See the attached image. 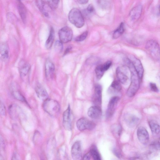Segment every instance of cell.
<instances>
[{"mask_svg":"<svg viewBox=\"0 0 160 160\" xmlns=\"http://www.w3.org/2000/svg\"><path fill=\"white\" fill-rule=\"evenodd\" d=\"M125 62L131 72V83L127 91V95L131 98L135 95L139 88L140 79L131 60L127 58Z\"/></svg>","mask_w":160,"mask_h":160,"instance_id":"1","label":"cell"},{"mask_svg":"<svg viewBox=\"0 0 160 160\" xmlns=\"http://www.w3.org/2000/svg\"><path fill=\"white\" fill-rule=\"evenodd\" d=\"M42 107L45 112L53 117L57 116L60 110L59 103L56 100L48 98L44 101Z\"/></svg>","mask_w":160,"mask_h":160,"instance_id":"2","label":"cell"},{"mask_svg":"<svg viewBox=\"0 0 160 160\" xmlns=\"http://www.w3.org/2000/svg\"><path fill=\"white\" fill-rule=\"evenodd\" d=\"M68 18L70 22L77 28H81L84 25L83 15L81 11L77 8H73L70 11Z\"/></svg>","mask_w":160,"mask_h":160,"instance_id":"3","label":"cell"},{"mask_svg":"<svg viewBox=\"0 0 160 160\" xmlns=\"http://www.w3.org/2000/svg\"><path fill=\"white\" fill-rule=\"evenodd\" d=\"M146 50L155 60H158L160 58V48L158 42L154 40L148 41L145 45Z\"/></svg>","mask_w":160,"mask_h":160,"instance_id":"4","label":"cell"},{"mask_svg":"<svg viewBox=\"0 0 160 160\" xmlns=\"http://www.w3.org/2000/svg\"><path fill=\"white\" fill-rule=\"evenodd\" d=\"M58 35L60 41L63 43H66L72 40L73 37V32L70 27L65 26L59 30Z\"/></svg>","mask_w":160,"mask_h":160,"instance_id":"5","label":"cell"},{"mask_svg":"<svg viewBox=\"0 0 160 160\" xmlns=\"http://www.w3.org/2000/svg\"><path fill=\"white\" fill-rule=\"evenodd\" d=\"M76 126L79 130L83 131L85 130L92 129L95 128V124L93 122L89 120L88 119L82 118L77 121Z\"/></svg>","mask_w":160,"mask_h":160,"instance_id":"6","label":"cell"},{"mask_svg":"<svg viewBox=\"0 0 160 160\" xmlns=\"http://www.w3.org/2000/svg\"><path fill=\"white\" fill-rule=\"evenodd\" d=\"M62 124L65 129L70 131L72 129L71 113V109L69 105L67 108L63 113Z\"/></svg>","mask_w":160,"mask_h":160,"instance_id":"7","label":"cell"},{"mask_svg":"<svg viewBox=\"0 0 160 160\" xmlns=\"http://www.w3.org/2000/svg\"><path fill=\"white\" fill-rule=\"evenodd\" d=\"M119 100V97L114 96L110 99L106 112V115L107 118L112 116L115 111L117 104Z\"/></svg>","mask_w":160,"mask_h":160,"instance_id":"8","label":"cell"},{"mask_svg":"<svg viewBox=\"0 0 160 160\" xmlns=\"http://www.w3.org/2000/svg\"><path fill=\"white\" fill-rule=\"evenodd\" d=\"M137 135L139 142L142 144H146L149 140V137L148 133L145 128L141 126L137 130Z\"/></svg>","mask_w":160,"mask_h":160,"instance_id":"9","label":"cell"},{"mask_svg":"<svg viewBox=\"0 0 160 160\" xmlns=\"http://www.w3.org/2000/svg\"><path fill=\"white\" fill-rule=\"evenodd\" d=\"M71 154L72 159L80 160L82 157V149L80 142L77 141L72 145L71 149Z\"/></svg>","mask_w":160,"mask_h":160,"instance_id":"10","label":"cell"},{"mask_svg":"<svg viewBox=\"0 0 160 160\" xmlns=\"http://www.w3.org/2000/svg\"><path fill=\"white\" fill-rule=\"evenodd\" d=\"M18 69L20 75L22 79H25L27 77L29 74L31 66L28 62L22 60L19 64Z\"/></svg>","mask_w":160,"mask_h":160,"instance_id":"11","label":"cell"},{"mask_svg":"<svg viewBox=\"0 0 160 160\" xmlns=\"http://www.w3.org/2000/svg\"><path fill=\"white\" fill-rule=\"evenodd\" d=\"M45 75L47 79H52L55 72V66L54 64L49 59H47L45 63Z\"/></svg>","mask_w":160,"mask_h":160,"instance_id":"12","label":"cell"},{"mask_svg":"<svg viewBox=\"0 0 160 160\" xmlns=\"http://www.w3.org/2000/svg\"><path fill=\"white\" fill-rule=\"evenodd\" d=\"M130 59L138 73L139 79H141L143 76L144 69L141 61L138 58L133 56Z\"/></svg>","mask_w":160,"mask_h":160,"instance_id":"13","label":"cell"},{"mask_svg":"<svg viewBox=\"0 0 160 160\" xmlns=\"http://www.w3.org/2000/svg\"><path fill=\"white\" fill-rule=\"evenodd\" d=\"M124 119L126 124L129 127L132 128L138 124L139 119L134 115L127 114L125 115Z\"/></svg>","mask_w":160,"mask_h":160,"instance_id":"14","label":"cell"},{"mask_svg":"<svg viewBox=\"0 0 160 160\" xmlns=\"http://www.w3.org/2000/svg\"><path fill=\"white\" fill-rule=\"evenodd\" d=\"M9 113L13 119H19L22 116V112L19 107L15 104L10 105L8 108Z\"/></svg>","mask_w":160,"mask_h":160,"instance_id":"15","label":"cell"},{"mask_svg":"<svg viewBox=\"0 0 160 160\" xmlns=\"http://www.w3.org/2000/svg\"><path fill=\"white\" fill-rule=\"evenodd\" d=\"M102 111L100 107L98 106H94L90 107L88 112V116L94 119L99 118L102 115Z\"/></svg>","mask_w":160,"mask_h":160,"instance_id":"16","label":"cell"},{"mask_svg":"<svg viewBox=\"0 0 160 160\" xmlns=\"http://www.w3.org/2000/svg\"><path fill=\"white\" fill-rule=\"evenodd\" d=\"M36 4L42 14L47 17H49L48 8L50 7L47 2L42 0H37Z\"/></svg>","mask_w":160,"mask_h":160,"instance_id":"17","label":"cell"},{"mask_svg":"<svg viewBox=\"0 0 160 160\" xmlns=\"http://www.w3.org/2000/svg\"><path fill=\"white\" fill-rule=\"evenodd\" d=\"M102 88L101 86L99 84L96 85L95 87L93 100L94 103L97 106H99L101 104L102 101Z\"/></svg>","mask_w":160,"mask_h":160,"instance_id":"18","label":"cell"},{"mask_svg":"<svg viewBox=\"0 0 160 160\" xmlns=\"http://www.w3.org/2000/svg\"><path fill=\"white\" fill-rule=\"evenodd\" d=\"M35 91L38 98L45 101L48 98V94L46 89L41 85L38 84L35 87Z\"/></svg>","mask_w":160,"mask_h":160,"instance_id":"19","label":"cell"},{"mask_svg":"<svg viewBox=\"0 0 160 160\" xmlns=\"http://www.w3.org/2000/svg\"><path fill=\"white\" fill-rule=\"evenodd\" d=\"M142 10V6L140 4L133 8L130 13V16L131 19L134 21L138 20L141 16Z\"/></svg>","mask_w":160,"mask_h":160,"instance_id":"20","label":"cell"},{"mask_svg":"<svg viewBox=\"0 0 160 160\" xmlns=\"http://www.w3.org/2000/svg\"><path fill=\"white\" fill-rule=\"evenodd\" d=\"M18 8L19 15L22 21L23 22H25L26 19V9L25 6L21 2V1H18Z\"/></svg>","mask_w":160,"mask_h":160,"instance_id":"21","label":"cell"},{"mask_svg":"<svg viewBox=\"0 0 160 160\" xmlns=\"http://www.w3.org/2000/svg\"><path fill=\"white\" fill-rule=\"evenodd\" d=\"M149 125L151 132L154 135H157L160 133V125L156 122L150 121L149 122Z\"/></svg>","mask_w":160,"mask_h":160,"instance_id":"22","label":"cell"},{"mask_svg":"<svg viewBox=\"0 0 160 160\" xmlns=\"http://www.w3.org/2000/svg\"><path fill=\"white\" fill-rule=\"evenodd\" d=\"M116 74L118 80L120 83L124 84L126 82L128 79V77L121 71L120 67H118L117 68Z\"/></svg>","mask_w":160,"mask_h":160,"instance_id":"23","label":"cell"},{"mask_svg":"<svg viewBox=\"0 0 160 160\" xmlns=\"http://www.w3.org/2000/svg\"><path fill=\"white\" fill-rule=\"evenodd\" d=\"M54 30L52 28H51L49 35L45 43V47L47 49H49L51 48L54 41Z\"/></svg>","mask_w":160,"mask_h":160,"instance_id":"24","label":"cell"},{"mask_svg":"<svg viewBox=\"0 0 160 160\" xmlns=\"http://www.w3.org/2000/svg\"><path fill=\"white\" fill-rule=\"evenodd\" d=\"M0 53L3 60H7L8 57V49L7 45L5 43H2L0 46Z\"/></svg>","mask_w":160,"mask_h":160,"instance_id":"25","label":"cell"},{"mask_svg":"<svg viewBox=\"0 0 160 160\" xmlns=\"http://www.w3.org/2000/svg\"><path fill=\"white\" fill-rule=\"evenodd\" d=\"M124 30V23L122 22L118 27L114 31L113 34V38L115 39L118 38L123 33Z\"/></svg>","mask_w":160,"mask_h":160,"instance_id":"26","label":"cell"},{"mask_svg":"<svg viewBox=\"0 0 160 160\" xmlns=\"http://www.w3.org/2000/svg\"><path fill=\"white\" fill-rule=\"evenodd\" d=\"M91 156L95 160H100L101 158L99 153L96 148L93 146L91 148L89 152Z\"/></svg>","mask_w":160,"mask_h":160,"instance_id":"27","label":"cell"},{"mask_svg":"<svg viewBox=\"0 0 160 160\" xmlns=\"http://www.w3.org/2000/svg\"><path fill=\"white\" fill-rule=\"evenodd\" d=\"M12 95L16 99L22 102L27 103L25 98L19 91H13L12 92Z\"/></svg>","mask_w":160,"mask_h":160,"instance_id":"28","label":"cell"},{"mask_svg":"<svg viewBox=\"0 0 160 160\" xmlns=\"http://www.w3.org/2000/svg\"><path fill=\"white\" fill-rule=\"evenodd\" d=\"M95 72L97 78L98 79H100L105 72L103 69L102 64L98 65L96 68Z\"/></svg>","mask_w":160,"mask_h":160,"instance_id":"29","label":"cell"},{"mask_svg":"<svg viewBox=\"0 0 160 160\" xmlns=\"http://www.w3.org/2000/svg\"><path fill=\"white\" fill-rule=\"evenodd\" d=\"M59 1L60 0H47V2L51 9L54 10L58 8Z\"/></svg>","mask_w":160,"mask_h":160,"instance_id":"30","label":"cell"},{"mask_svg":"<svg viewBox=\"0 0 160 160\" xmlns=\"http://www.w3.org/2000/svg\"><path fill=\"white\" fill-rule=\"evenodd\" d=\"M111 87L115 91L119 92L121 89L120 82L118 80H114L111 83Z\"/></svg>","mask_w":160,"mask_h":160,"instance_id":"31","label":"cell"},{"mask_svg":"<svg viewBox=\"0 0 160 160\" xmlns=\"http://www.w3.org/2000/svg\"><path fill=\"white\" fill-rule=\"evenodd\" d=\"M55 50L58 52H61L63 48V43L60 41H56L54 44Z\"/></svg>","mask_w":160,"mask_h":160,"instance_id":"32","label":"cell"},{"mask_svg":"<svg viewBox=\"0 0 160 160\" xmlns=\"http://www.w3.org/2000/svg\"><path fill=\"white\" fill-rule=\"evenodd\" d=\"M88 35V32L86 31L83 32L81 35L77 37L75 39V40L77 42H81L84 40Z\"/></svg>","mask_w":160,"mask_h":160,"instance_id":"33","label":"cell"},{"mask_svg":"<svg viewBox=\"0 0 160 160\" xmlns=\"http://www.w3.org/2000/svg\"><path fill=\"white\" fill-rule=\"evenodd\" d=\"M94 11L93 6L91 4H89L87 7L86 10H85V15L88 16L89 15L93 13Z\"/></svg>","mask_w":160,"mask_h":160,"instance_id":"34","label":"cell"},{"mask_svg":"<svg viewBox=\"0 0 160 160\" xmlns=\"http://www.w3.org/2000/svg\"><path fill=\"white\" fill-rule=\"evenodd\" d=\"M112 64V62L111 61H108L103 64H102L103 69L105 72L107 70Z\"/></svg>","mask_w":160,"mask_h":160,"instance_id":"35","label":"cell"},{"mask_svg":"<svg viewBox=\"0 0 160 160\" xmlns=\"http://www.w3.org/2000/svg\"><path fill=\"white\" fill-rule=\"evenodd\" d=\"M0 106V114L2 116H5L6 114V109L4 104L1 102Z\"/></svg>","mask_w":160,"mask_h":160,"instance_id":"36","label":"cell"},{"mask_svg":"<svg viewBox=\"0 0 160 160\" xmlns=\"http://www.w3.org/2000/svg\"><path fill=\"white\" fill-rule=\"evenodd\" d=\"M150 88L151 90L154 92H158L159 91L158 87L154 83L151 82L150 83Z\"/></svg>","mask_w":160,"mask_h":160,"instance_id":"37","label":"cell"},{"mask_svg":"<svg viewBox=\"0 0 160 160\" xmlns=\"http://www.w3.org/2000/svg\"><path fill=\"white\" fill-rule=\"evenodd\" d=\"M155 149L158 150H160V138L155 141L152 145Z\"/></svg>","mask_w":160,"mask_h":160,"instance_id":"38","label":"cell"},{"mask_svg":"<svg viewBox=\"0 0 160 160\" xmlns=\"http://www.w3.org/2000/svg\"><path fill=\"white\" fill-rule=\"evenodd\" d=\"M91 156L90 152L87 153L83 157V159L84 160H89Z\"/></svg>","mask_w":160,"mask_h":160,"instance_id":"39","label":"cell"},{"mask_svg":"<svg viewBox=\"0 0 160 160\" xmlns=\"http://www.w3.org/2000/svg\"><path fill=\"white\" fill-rule=\"evenodd\" d=\"M79 3L81 4H85L88 2L89 0H77Z\"/></svg>","mask_w":160,"mask_h":160,"instance_id":"40","label":"cell"},{"mask_svg":"<svg viewBox=\"0 0 160 160\" xmlns=\"http://www.w3.org/2000/svg\"><path fill=\"white\" fill-rule=\"evenodd\" d=\"M113 151L115 154L117 155V156L118 157H120V153L118 152L117 150H113Z\"/></svg>","mask_w":160,"mask_h":160,"instance_id":"41","label":"cell"},{"mask_svg":"<svg viewBox=\"0 0 160 160\" xmlns=\"http://www.w3.org/2000/svg\"><path fill=\"white\" fill-rule=\"evenodd\" d=\"M71 47H69L66 50V51H65V54H66L67 53H68L70 50L71 49Z\"/></svg>","mask_w":160,"mask_h":160,"instance_id":"42","label":"cell"},{"mask_svg":"<svg viewBox=\"0 0 160 160\" xmlns=\"http://www.w3.org/2000/svg\"><path fill=\"white\" fill-rule=\"evenodd\" d=\"M158 10L159 11V12L160 14V5H159L158 7Z\"/></svg>","mask_w":160,"mask_h":160,"instance_id":"43","label":"cell"},{"mask_svg":"<svg viewBox=\"0 0 160 160\" xmlns=\"http://www.w3.org/2000/svg\"><path fill=\"white\" fill-rule=\"evenodd\" d=\"M18 1H22V0H18Z\"/></svg>","mask_w":160,"mask_h":160,"instance_id":"44","label":"cell"}]
</instances>
